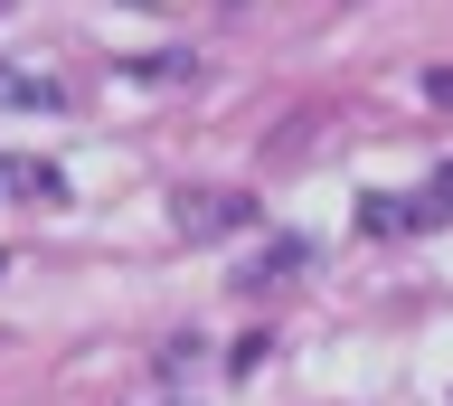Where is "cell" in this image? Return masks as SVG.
<instances>
[{
	"instance_id": "obj_2",
	"label": "cell",
	"mask_w": 453,
	"mask_h": 406,
	"mask_svg": "<svg viewBox=\"0 0 453 406\" xmlns=\"http://www.w3.org/2000/svg\"><path fill=\"white\" fill-rule=\"evenodd\" d=\"M359 227H368V236H416L425 208H416V199H359Z\"/></svg>"
},
{
	"instance_id": "obj_5",
	"label": "cell",
	"mask_w": 453,
	"mask_h": 406,
	"mask_svg": "<svg viewBox=\"0 0 453 406\" xmlns=\"http://www.w3.org/2000/svg\"><path fill=\"white\" fill-rule=\"evenodd\" d=\"M161 406H180V397H161Z\"/></svg>"
},
{
	"instance_id": "obj_1",
	"label": "cell",
	"mask_w": 453,
	"mask_h": 406,
	"mask_svg": "<svg viewBox=\"0 0 453 406\" xmlns=\"http://www.w3.org/2000/svg\"><path fill=\"white\" fill-rule=\"evenodd\" d=\"M180 227H189V236L255 227V199H246V189H226V199H218V189H189V199H180Z\"/></svg>"
},
{
	"instance_id": "obj_4",
	"label": "cell",
	"mask_w": 453,
	"mask_h": 406,
	"mask_svg": "<svg viewBox=\"0 0 453 406\" xmlns=\"http://www.w3.org/2000/svg\"><path fill=\"white\" fill-rule=\"evenodd\" d=\"M434 208H453V171H434Z\"/></svg>"
},
{
	"instance_id": "obj_3",
	"label": "cell",
	"mask_w": 453,
	"mask_h": 406,
	"mask_svg": "<svg viewBox=\"0 0 453 406\" xmlns=\"http://www.w3.org/2000/svg\"><path fill=\"white\" fill-rule=\"evenodd\" d=\"M0 104H28V114H57V86H48V76H10V66H0Z\"/></svg>"
}]
</instances>
